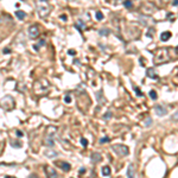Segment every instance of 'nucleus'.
I'll use <instances>...</instances> for the list:
<instances>
[{
  "label": "nucleus",
  "instance_id": "1",
  "mask_svg": "<svg viewBox=\"0 0 178 178\" xmlns=\"http://www.w3.org/2000/svg\"><path fill=\"white\" fill-rule=\"evenodd\" d=\"M16 107V101L11 95H5L1 100H0V108H3L5 112L12 111Z\"/></svg>",
  "mask_w": 178,
  "mask_h": 178
},
{
  "label": "nucleus",
  "instance_id": "2",
  "mask_svg": "<svg viewBox=\"0 0 178 178\" xmlns=\"http://www.w3.org/2000/svg\"><path fill=\"white\" fill-rule=\"evenodd\" d=\"M57 133V128L53 127V126H50L48 127V131H46V137H45V145L49 146L50 148H52L55 146V135Z\"/></svg>",
  "mask_w": 178,
  "mask_h": 178
},
{
  "label": "nucleus",
  "instance_id": "3",
  "mask_svg": "<svg viewBox=\"0 0 178 178\" xmlns=\"http://www.w3.org/2000/svg\"><path fill=\"white\" fill-rule=\"evenodd\" d=\"M170 59V52H169V49H161L157 52L156 55V58H154V62L156 64H160L163 62H167Z\"/></svg>",
  "mask_w": 178,
  "mask_h": 178
},
{
  "label": "nucleus",
  "instance_id": "4",
  "mask_svg": "<svg viewBox=\"0 0 178 178\" xmlns=\"http://www.w3.org/2000/svg\"><path fill=\"white\" fill-rule=\"evenodd\" d=\"M112 151H113L115 154H118L119 157H126V156H128V153H129L128 147H127L126 145H122V144L113 145V146H112Z\"/></svg>",
  "mask_w": 178,
  "mask_h": 178
},
{
  "label": "nucleus",
  "instance_id": "5",
  "mask_svg": "<svg viewBox=\"0 0 178 178\" xmlns=\"http://www.w3.org/2000/svg\"><path fill=\"white\" fill-rule=\"evenodd\" d=\"M50 10H51V7L49 6V3H48V1H40V4L37 6V12L39 13V16H40L42 18L46 17V16L49 14Z\"/></svg>",
  "mask_w": 178,
  "mask_h": 178
},
{
  "label": "nucleus",
  "instance_id": "6",
  "mask_svg": "<svg viewBox=\"0 0 178 178\" xmlns=\"http://www.w3.org/2000/svg\"><path fill=\"white\" fill-rule=\"evenodd\" d=\"M27 35L30 38H37L39 36V27L37 25H31L27 30Z\"/></svg>",
  "mask_w": 178,
  "mask_h": 178
},
{
  "label": "nucleus",
  "instance_id": "7",
  "mask_svg": "<svg viewBox=\"0 0 178 178\" xmlns=\"http://www.w3.org/2000/svg\"><path fill=\"white\" fill-rule=\"evenodd\" d=\"M44 171H45L48 178H58V173H57V171H56L53 167L46 165V166L44 167Z\"/></svg>",
  "mask_w": 178,
  "mask_h": 178
},
{
  "label": "nucleus",
  "instance_id": "8",
  "mask_svg": "<svg viewBox=\"0 0 178 178\" xmlns=\"http://www.w3.org/2000/svg\"><path fill=\"white\" fill-rule=\"evenodd\" d=\"M55 165H57L59 169H62L64 172H68V171H70V169H71V165H70L69 163H67V161H63V160H57V161L55 163Z\"/></svg>",
  "mask_w": 178,
  "mask_h": 178
},
{
  "label": "nucleus",
  "instance_id": "9",
  "mask_svg": "<svg viewBox=\"0 0 178 178\" xmlns=\"http://www.w3.org/2000/svg\"><path fill=\"white\" fill-rule=\"evenodd\" d=\"M154 112H156L157 115H159V116H164V115L167 114V109L164 108L163 106H159V105L154 107Z\"/></svg>",
  "mask_w": 178,
  "mask_h": 178
},
{
  "label": "nucleus",
  "instance_id": "10",
  "mask_svg": "<svg viewBox=\"0 0 178 178\" xmlns=\"http://www.w3.org/2000/svg\"><path fill=\"white\" fill-rule=\"evenodd\" d=\"M146 74H147V76H148L150 78H153V80H158V78H159L158 72H157L153 68H148L147 71H146Z\"/></svg>",
  "mask_w": 178,
  "mask_h": 178
},
{
  "label": "nucleus",
  "instance_id": "11",
  "mask_svg": "<svg viewBox=\"0 0 178 178\" xmlns=\"http://www.w3.org/2000/svg\"><path fill=\"white\" fill-rule=\"evenodd\" d=\"M135 167L133 164H129L128 165V169H127V178H135Z\"/></svg>",
  "mask_w": 178,
  "mask_h": 178
},
{
  "label": "nucleus",
  "instance_id": "12",
  "mask_svg": "<svg viewBox=\"0 0 178 178\" xmlns=\"http://www.w3.org/2000/svg\"><path fill=\"white\" fill-rule=\"evenodd\" d=\"M153 11H156V7L152 6L151 4H145V5L142 6V12L146 13V14H151Z\"/></svg>",
  "mask_w": 178,
  "mask_h": 178
},
{
  "label": "nucleus",
  "instance_id": "13",
  "mask_svg": "<svg viewBox=\"0 0 178 178\" xmlns=\"http://www.w3.org/2000/svg\"><path fill=\"white\" fill-rule=\"evenodd\" d=\"M90 160L93 161V163H100L101 160H102V156L100 154V153H98V152H94V153H92V156H90Z\"/></svg>",
  "mask_w": 178,
  "mask_h": 178
},
{
  "label": "nucleus",
  "instance_id": "14",
  "mask_svg": "<svg viewBox=\"0 0 178 178\" xmlns=\"http://www.w3.org/2000/svg\"><path fill=\"white\" fill-rule=\"evenodd\" d=\"M170 38H171V32H169V31L161 32V35H160V40H161V42H166V40H169Z\"/></svg>",
  "mask_w": 178,
  "mask_h": 178
},
{
  "label": "nucleus",
  "instance_id": "15",
  "mask_svg": "<svg viewBox=\"0 0 178 178\" xmlns=\"http://www.w3.org/2000/svg\"><path fill=\"white\" fill-rule=\"evenodd\" d=\"M111 173H112L111 167H109L108 165H105V166L102 167V174H103V176H106V177H109V176H111Z\"/></svg>",
  "mask_w": 178,
  "mask_h": 178
},
{
  "label": "nucleus",
  "instance_id": "16",
  "mask_svg": "<svg viewBox=\"0 0 178 178\" xmlns=\"http://www.w3.org/2000/svg\"><path fill=\"white\" fill-rule=\"evenodd\" d=\"M10 144L12 145V147H14V148H20V147H23V144L19 141V140H10Z\"/></svg>",
  "mask_w": 178,
  "mask_h": 178
},
{
  "label": "nucleus",
  "instance_id": "17",
  "mask_svg": "<svg viewBox=\"0 0 178 178\" xmlns=\"http://www.w3.org/2000/svg\"><path fill=\"white\" fill-rule=\"evenodd\" d=\"M16 17H17L19 20H23V19H25L26 13H25L24 11H17V12H16Z\"/></svg>",
  "mask_w": 178,
  "mask_h": 178
},
{
  "label": "nucleus",
  "instance_id": "18",
  "mask_svg": "<svg viewBox=\"0 0 178 178\" xmlns=\"http://www.w3.org/2000/svg\"><path fill=\"white\" fill-rule=\"evenodd\" d=\"M95 95L98 96V99H96V100H98V102H99L100 105H103V103H106V100H103V98H101V95H102V92H101V90H100V92H98Z\"/></svg>",
  "mask_w": 178,
  "mask_h": 178
},
{
  "label": "nucleus",
  "instance_id": "19",
  "mask_svg": "<svg viewBox=\"0 0 178 178\" xmlns=\"http://www.w3.org/2000/svg\"><path fill=\"white\" fill-rule=\"evenodd\" d=\"M75 27H76L78 31H82L83 29H85V24H84L83 22H78V23L75 24Z\"/></svg>",
  "mask_w": 178,
  "mask_h": 178
},
{
  "label": "nucleus",
  "instance_id": "20",
  "mask_svg": "<svg viewBox=\"0 0 178 178\" xmlns=\"http://www.w3.org/2000/svg\"><path fill=\"white\" fill-rule=\"evenodd\" d=\"M57 154H58V153L55 152V151H50V150L45 151V157H48V158H53V157L57 156Z\"/></svg>",
  "mask_w": 178,
  "mask_h": 178
},
{
  "label": "nucleus",
  "instance_id": "21",
  "mask_svg": "<svg viewBox=\"0 0 178 178\" xmlns=\"http://www.w3.org/2000/svg\"><path fill=\"white\" fill-rule=\"evenodd\" d=\"M109 32H111V31H109L108 29H101V30L99 31V35H100V36H108Z\"/></svg>",
  "mask_w": 178,
  "mask_h": 178
},
{
  "label": "nucleus",
  "instance_id": "22",
  "mask_svg": "<svg viewBox=\"0 0 178 178\" xmlns=\"http://www.w3.org/2000/svg\"><path fill=\"white\" fill-rule=\"evenodd\" d=\"M124 6H125L126 9H131V7L133 6V4H132L131 0H125V1H124Z\"/></svg>",
  "mask_w": 178,
  "mask_h": 178
},
{
  "label": "nucleus",
  "instance_id": "23",
  "mask_svg": "<svg viewBox=\"0 0 178 178\" xmlns=\"http://www.w3.org/2000/svg\"><path fill=\"white\" fill-rule=\"evenodd\" d=\"M150 98H151L152 100H157L158 95H157V93H156L154 90H151V92H150Z\"/></svg>",
  "mask_w": 178,
  "mask_h": 178
},
{
  "label": "nucleus",
  "instance_id": "24",
  "mask_svg": "<svg viewBox=\"0 0 178 178\" xmlns=\"http://www.w3.org/2000/svg\"><path fill=\"white\" fill-rule=\"evenodd\" d=\"M112 116H113V113H112V112H107V113L103 115V119H106V120H109Z\"/></svg>",
  "mask_w": 178,
  "mask_h": 178
},
{
  "label": "nucleus",
  "instance_id": "25",
  "mask_svg": "<svg viewBox=\"0 0 178 178\" xmlns=\"http://www.w3.org/2000/svg\"><path fill=\"white\" fill-rule=\"evenodd\" d=\"M95 17H96V19H98V20H102V19H103V14H102L101 12H96Z\"/></svg>",
  "mask_w": 178,
  "mask_h": 178
},
{
  "label": "nucleus",
  "instance_id": "26",
  "mask_svg": "<svg viewBox=\"0 0 178 178\" xmlns=\"http://www.w3.org/2000/svg\"><path fill=\"white\" fill-rule=\"evenodd\" d=\"M81 144H82L83 147H87V146H88V140L84 139V138H81Z\"/></svg>",
  "mask_w": 178,
  "mask_h": 178
},
{
  "label": "nucleus",
  "instance_id": "27",
  "mask_svg": "<svg viewBox=\"0 0 178 178\" xmlns=\"http://www.w3.org/2000/svg\"><path fill=\"white\" fill-rule=\"evenodd\" d=\"M64 102L65 103H70L71 102V96L70 95H65L64 96Z\"/></svg>",
  "mask_w": 178,
  "mask_h": 178
},
{
  "label": "nucleus",
  "instance_id": "28",
  "mask_svg": "<svg viewBox=\"0 0 178 178\" xmlns=\"http://www.w3.org/2000/svg\"><path fill=\"white\" fill-rule=\"evenodd\" d=\"M134 90H135V93H137V95H138V96H144V94L140 92V89H139V88H137V87H135V88H134Z\"/></svg>",
  "mask_w": 178,
  "mask_h": 178
},
{
  "label": "nucleus",
  "instance_id": "29",
  "mask_svg": "<svg viewBox=\"0 0 178 178\" xmlns=\"http://www.w3.org/2000/svg\"><path fill=\"white\" fill-rule=\"evenodd\" d=\"M109 141H111V139H109V138H107V137H106V138H101V139H100V142H101V144H103V142H109Z\"/></svg>",
  "mask_w": 178,
  "mask_h": 178
},
{
  "label": "nucleus",
  "instance_id": "30",
  "mask_svg": "<svg viewBox=\"0 0 178 178\" xmlns=\"http://www.w3.org/2000/svg\"><path fill=\"white\" fill-rule=\"evenodd\" d=\"M151 124H152V120H151V118H147V119L145 120V125H146V127H148Z\"/></svg>",
  "mask_w": 178,
  "mask_h": 178
},
{
  "label": "nucleus",
  "instance_id": "31",
  "mask_svg": "<svg viewBox=\"0 0 178 178\" xmlns=\"http://www.w3.org/2000/svg\"><path fill=\"white\" fill-rule=\"evenodd\" d=\"M172 120H174V121H178V111L172 115Z\"/></svg>",
  "mask_w": 178,
  "mask_h": 178
},
{
  "label": "nucleus",
  "instance_id": "32",
  "mask_svg": "<svg viewBox=\"0 0 178 178\" xmlns=\"http://www.w3.org/2000/svg\"><path fill=\"white\" fill-rule=\"evenodd\" d=\"M68 53H69V55H71V56H74V55H76V51L71 49V50H69V51H68Z\"/></svg>",
  "mask_w": 178,
  "mask_h": 178
},
{
  "label": "nucleus",
  "instance_id": "33",
  "mask_svg": "<svg viewBox=\"0 0 178 178\" xmlns=\"http://www.w3.org/2000/svg\"><path fill=\"white\" fill-rule=\"evenodd\" d=\"M27 178H39V177H38V176H37L36 173H31V174H30V176H29Z\"/></svg>",
  "mask_w": 178,
  "mask_h": 178
},
{
  "label": "nucleus",
  "instance_id": "34",
  "mask_svg": "<svg viewBox=\"0 0 178 178\" xmlns=\"http://www.w3.org/2000/svg\"><path fill=\"white\" fill-rule=\"evenodd\" d=\"M43 45H45V40H44V39H40V40H39V48L43 46Z\"/></svg>",
  "mask_w": 178,
  "mask_h": 178
},
{
  "label": "nucleus",
  "instance_id": "35",
  "mask_svg": "<svg viewBox=\"0 0 178 178\" xmlns=\"http://www.w3.org/2000/svg\"><path fill=\"white\" fill-rule=\"evenodd\" d=\"M10 52H11V49H9V48H5V49H4V53L7 55V53H10Z\"/></svg>",
  "mask_w": 178,
  "mask_h": 178
},
{
  "label": "nucleus",
  "instance_id": "36",
  "mask_svg": "<svg viewBox=\"0 0 178 178\" xmlns=\"http://www.w3.org/2000/svg\"><path fill=\"white\" fill-rule=\"evenodd\" d=\"M139 61H140V64H141V65H145V58L140 57V59H139Z\"/></svg>",
  "mask_w": 178,
  "mask_h": 178
},
{
  "label": "nucleus",
  "instance_id": "37",
  "mask_svg": "<svg viewBox=\"0 0 178 178\" xmlns=\"http://www.w3.org/2000/svg\"><path fill=\"white\" fill-rule=\"evenodd\" d=\"M17 135L20 138V137H23V132L22 131H17Z\"/></svg>",
  "mask_w": 178,
  "mask_h": 178
},
{
  "label": "nucleus",
  "instance_id": "38",
  "mask_svg": "<svg viewBox=\"0 0 178 178\" xmlns=\"http://www.w3.org/2000/svg\"><path fill=\"white\" fill-rule=\"evenodd\" d=\"M61 19H63V20H67L68 18H67V16H64V14H63V16H61Z\"/></svg>",
  "mask_w": 178,
  "mask_h": 178
},
{
  "label": "nucleus",
  "instance_id": "39",
  "mask_svg": "<svg viewBox=\"0 0 178 178\" xmlns=\"http://www.w3.org/2000/svg\"><path fill=\"white\" fill-rule=\"evenodd\" d=\"M84 171H85V169H84V167H82V169H80V173H83Z\"/></svg>",
  "mask_w": 178,
  "mask_h": 178
},
{
  "label": "nucleus",
  "instance_id": "40",
  "mask_svg": "<svg viewBox=\"0 0 178 178\" xmlns=\"http://www.w3.org/2000/svg\"><path fill=\"white\" fill-rule=\"evenodd\" d=\"M173 5H174V6L178 5V0H173Z\"/></svg>",
  "mask_w": 178,
  "mask_h": 178
},
{
  "label": "nucleus",
  "instance_id": "41",
  "mask_svg": "<svg viewBox=\"0 0 178 178\" xmlns=\"http://www.w3.org/2000/svg\"><path fill=\"white\" fill-rule=\"evenodd\" d=\"M176 52H177V53H178V45H177V46H176Z\"/></svg>",
  "mask_w": 178,
  "mask_h": 178
},
{
  "label": "nucleus",
  "instance_id": "42",
  "mask_svg": "<svg viewBox=\"0 0 178 178\" xmlns=\"http://www.w3.org/2000/svg\"><path fill=\"white\" fill-rule=\"evenodd\" d=\"M5 178H14V177H12V176H7V177H5Z\"/></svg>",
  "mask_w": 178,
  "mask_h": 178
},
{
  "label": "nucleus",
  "instance_id": "43",
  "mask_svg": "<svg viewBox=\"0 0 178 178\" xmlns=\"http://www.w3.org/2000/svg\"><path fill=\"white\" fill-rule=\"evenodd\" d=\"M40 1H48V0H40Z\"/></svg>",
  "mask_w": 178,
  "mask_h": 178
},
{
  "label": "nucleus",
  "instance_id": "44",
  "mask_svg": "<svg viewBox=\"0 0 178 178\" xmlns=\"http://www.w3.org/2000/svg\"><path fill=\"white\" fill-rule=\"evenodd\" d=\"M23 1H24V0H23Z\"/></svg>",
  "mask_w": 178,
  "mask_h": 178
}]
</instances>
